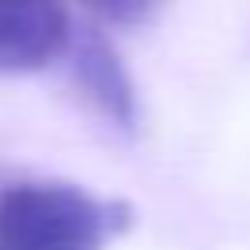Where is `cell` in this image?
I'll use <instances>...</instances> for the list:
<instances>
[{
  "mask_svg": "<svg viewBox=\"0 0 250 250\" xmlns=\"http://www.w3.org/2000/svg\"><path fill=\"white\" fill-rule=\"evenodd\" d=\"M74 78L86 90V98L121 129H133L137 121V102H133V86L125 66L117 62L113 47L98 35H86L74 51Z\"/></svg>",
  "mask_w": 250,
  "mask_h": 250,
  "instance_id": "3",
  "label": "cell"
},
{
  "mask_svg": "<svg viewBox=\"0 0 250 250\" xmlns=\"http://www.w3.org/2000/svg\"><path fill=\"white\" fill-rule=\"evenodd\" d=\"M113 211L74 184H16L0 191V250H102Z\"/></svg>",
  "mask_w": 250,
  "mask_h": 250,
  "instance_id": "1",
  "label": "cell"
},
{
  "mask_svg": "<svg viewBox=\"0 0 250 250\" xmlns=\"http://www.w3.org/2000/svg\"><path fill=\"white\" fill-rule=\"evenodd\" d=\"M70 43L62 0H0V74L39 70Z\"/></svg>",
  "mask_w": 250,
  "mask_h": 250,
  "instance_id": "2",
  "label": "cell"
},
{
  "mask_svg": "<svg viewBox=\"0 0 250 250\" xmlns=\"http://www.w3.org/2000/svg\"><path fill=\"white\" fill-rule=\"evenodd\" d=\"M90 12L105 16L109 23H141L145 16H152V8L160 0H82Z\"/></svg>",
  "mask_w": 250,
  "mask_h": 250,
  "instance_id": "4",
  "label": "cell"
}]
</instances>
